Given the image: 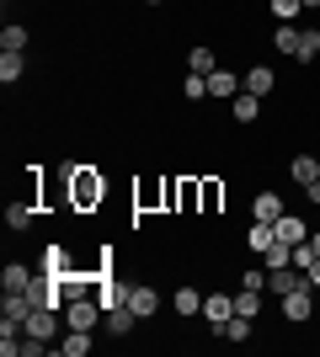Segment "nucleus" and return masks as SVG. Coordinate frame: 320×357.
Instances as JSON below:
<instances>
[{
    "mask_svg": "<svg viewBox=\"0 0 320 357\" xmlns=\"http://www.w3.org/2000/svg\"><path fill=\"white\" fill-rule=\"evenodd\" d=\"M64 176H70V208L91 213L96 203L107 197V181H102V171H91V165H64Z\"/></svg>",
    "mask_w": 320,
    "mask_h": 357,
    "instance_id": "nucleus-1",
    "label": "nucleus"
},
{
    "mask_svg": "<svg viewBox=\"0 0 320 357\" xmlns=\"http://www.w3.org/2000/svg\"><path fill=\"white\" fill-rule=\"evenodd\" d=\"M96 320H102V304L91 294H75L64 304V331H96Z\"/></svg>",
    "mask_w": 320,
    "mask_h": 357,
    "instance_id": "nucleus-2",
    "label": "nucleus"
},
{
    "mask_svg": "<svg viewBox=\"0 0 320 357\" xmlns=\"http://www.w3.org/2000/svg\"><path fill=\"white\" fill-rule=\"evenodd\" d=\"M294 288H310V272H299L294 261H289V267H273V272H267V294L283 298V294H294Z\"/></svg>",
    "mask_w": 320,
    "mask_h": 357,
    "instance_id": "nucleus-3",
    "label": "nucleus"
},
{
    "mask_svg": "<svg viewBox=\"0 0 320 357\" xmlns=\"http://www.w3.org/2000/svg\"><path fill=\"white\" fill-rule=\"evenodd\" d=\"M310 294H315V283H310V288H294V294H283V320L305 326V320H310V310H315V298H310Z\"/></svg>",
    "mask_w": 320,
    "mask_h": 357,
    "instance_id": "nucleus-4",
    "label": "nucleus"
},
{
    "mask_svg": "<svg viewBox=\"0 0 320 357\" xmlns=\"http://www.w3.org/2000/svg\"><path fill=\"white\" fill-rule=\"evenodd\" d=\"M241 91H245V80H241V75H229L224 64H219V70L208 75V96H219V102H235Z\"/></svg>",
    "mask_w": 320,
    "mask_h": 357,
    "instance_id": "nucleus-5",
    "label": "nucleus"
},
{
    "mask_svg": "<svg viewBox=\"0 0 320 357\" xmlns=\"http://www.w3.org/2000/svg\"><path fill=\"white\" fill-rule=\"evenodd\" d=\"M128 310H134L139 320H150V314L160 310V294H155L150 283H134V288H128Z\"/></svg>",
    "mask_w": 320,
    "mask_h": 357,
    "instance_id": "nucleus-6",
    "label": "nucleus"
},
{
    "mask_svg": "<svg viewBox=\"0 0 320 357\" xmlns=\"http://www.w3.org/2000/svg\"><path fill=\"white\" fill-rule=\"evenodd\" d=\"M283 213H289V208H283V197H277V192H257V197H251V219H261V224H277Z\"/></svg>",
    "mask_w": 320,
    "mask_h": 357,
    "instance_id": "nucleus-7",
    "label": "nucleus"
},
{
    "mask_svg": "<svg viewBox=\"0 0 320 357\" xmlns=\"http://www.w3.org/2000/svg\"><path fill=\"white\" fill-rule=\"evenodd\" d=\"M32 278H38V272H32L27 261H6V272H0V288H6V294H22V288H32Z\"/></svg>",
    "mask_w": 320,
    "mask_h": 357,
    "instance_id": "nucleus-8",
    "label": "nucleus"
},
{
    "mask_svg": "<svg viewBox=\"0 0 320 357\" xmlns=\"http://www.w3.org/2000/svg\"><path fill=\"white\" fill-rule=\"evenodd\" d=\"M229 314H235V298H224V294H203V320H208L213 331L224 326Z\"/></svg>",
    "mask_w": 320,
    "mask_h": 357,
    "instance_id": "nucleus-9",
    "label": "nucleus"
},
{
    "mask_svg": "<svg viewBox=\"0 0 320 357\" xmlns=\"http://www.w3.org/2000/svg\"><path fill=\"white\" fill-rule=\"evenodd\" d=\"M273 235H277V240H289V245H305V240H310V224L299 219V213H283V219L273 224Z\"/></svg>",
    "mask_w": 320,
    "mask_h": 357,
    "instance_id": "nucleus-10",
    "label": "nucleus"
},
{
    "mask_svg": "<svg viewBox=\"0 0 320 357\" xmlns=\"http://www.w3.org/2000/svg\"><path fill=\"white\" fill-rule=\"evenodd\" d=\"M134 320H139V314L128 310V304H118V310H107V314H102V326L112 331V336H134Z\"/></svg>",
    "mask_w": 320,
    "mask_h": 357,
    "instance_id": "nucleus-11",
    "label": "nucleus"
},
{
    "mask_svg": "<svg viewBox=\"0 0 320 357\" xmlns=\"http://www.w3.org/2000/svg\"><path fill=\"white\" fill-rule=\"evenodd\" d=\"M91 347H96L91 331H64V336H59V352H64V357H86Z\"/></svg>",
    "mask_w": 320,
    "mask_h": 357,
    "instance_id": "nucleus-12",
    "label": "nucleus"
},
{
    "mask_svg": "<svg viewBox=\"0 0 320 357\" xmlns=\"http://www.w3.org/2000/svg\"><path fill=\"white\" fill-rule=\"evenodd\" d=\"M171 310H176V314H182V320H187V314H203V294H198V288H176V294H171Z\"/></svg>",
    "mask_w": 320,
    "mask_h": 357,
    "instance_id": "nucleus-13",
    "label": "nucleus"
},
{
    "mask_svg": "<svg viewBox=\"0 0 320 357\" xmlns=\"http://www.w3.org/2000/svg\"><path fill=\"white\" fill-rule=\"evenodd\" d=\"M277 86V75L267 70V64H257V70H245V91H251V96H261V102H267V91Z\"/></svg>",
    "mask_w": 320,
    "mask_h": 357,
    "instance_id": "nucleus-14",
    "label": "nucleus"
},
{
    "mask_svg": "<svg viewBox=\"0 0 320 357\" xmlns=\"http://www.w3.org/2000/svg\"><path fill=\"white\" fill-rule=\"evenodd\" d=\"M43 272H54V278H75L70 251H64V245H48V251H43Z\"/></svg>",
    "mask_w": 320,
    "mask_h": 357,
    "instance_id": "nucleus-15",
    "label": "nucleus"
},
{
    "mask_svg": "<svg viewBox=\"0 0 320 357\" xmlns=\"http://www.w3.org/2000/svg\"><path fill=\"white\" fill-rule=\"evenodd\" d=\"M289 176L299 181V187H310V181H320V160H315V155H294Z\"/></svg>",
    "mask_w": 320,
    "mask_h": 357,
    "instance_id": "nucleus-16",
    "label": "nucleus"
},
{
    "mask_svg": "<svg viewBox=\"0 0 320 357\" xmlns=\"http://www.w3.org/2000/svg\"><path fill=\"white\" fill-rule=\"evenodd\" d=\"M229 112H235V123H257V112H261V96H251V91H241V96L229 102Z\"/></svg>",
    "mask_w": 320,
    "mask_h": 357,
    "instance_id": "nucleus-17",
    "label": "nucleus"
},
{
    "mask_svg": "<svg viewBox=\"0 0 320 357\" xmlns=\"http://www.w3.org/2000/svg\"><path fill=\"white\" fill-rule=\"evenodd\" d=\"M299 38H305V27H294V22H277V32H273V43L283 54H299Z\"/></svg>",
    "mask_w": 320,
    "mask_h": 357,
    "instance_id": "nucleus-18",
    "label": "nucleus"
},
{
    "mask_svg": "<svg viewBox=\"0 0 320 357\" xmlns=\"http://www.w3.org/2000/svg\"><path fill=\"white\" fill-rule=\"evenodd\" d=\"M0 304H6V314H11V320H27V314L38 310V304H32V294H27V288H22V294H6V298H0Z\"/></svg>",
    "mask_w": 320,
    "mask_h": 357,
    "instance_id": "nucleus-19",
    "label": "nucleus"
},
{
    "mask_svg": "<svg viewBox=\"0 0 320 357\" xmlns=\"http://www.w3.org/2000/svg\"><path fill=\"white\" fill-rule=\"evenodd\" d=\"M0 48H6V54H22V48H27V27H22V22H6V32H0Z\"/></svg>",
    "mask_w": 320,
    "mask_h": 357,
    "instance_id": "nucleus-20",
    "label": "nucleus"
},
{
    "mask_svg": "<svg viewBox=\"0 0 320 357\" xmlns=\"http://www.w3.org/2000/svg\"><path fill=\"white\" fill-rule=\"evenodd\" d=\"M182 96H187V102H203V96H208V75L187 70V75H182Z\"/></svg>",
    "mask_w": 320,
    "mask_h": 357,
    "instance_id": "nucleus-21",
    "label": "nucleus"
},
{
    "mask_svg": "<svg viewBox=\"0 0 320 357\" xmlns=\"http://www.w3.org/2000/svg\"><path fill=\"white\" fill-rule=\"evenodd\" d=\"M219 203H224V181L203 176V203H198V208H203V213H219Z\"/></svg>",
    "mask_w": 320,
    "mask_h": 357,
    "instance_id": "nucleus-22",
    "label": "nucleus"
},
{
    "mask_svg": "<svg viewBox=\"0 0 320 357\" xmlns=\"http://www.w3.org/2000/svg\"><path fill=\"white\" fill-rule=\"evenodd\" d=\"M187 70H198V75H213V70H219V59H213V48H192V54H187Z\"/></svg>",
    "mask_w": 320,
    "mask_h": 357,
    "instance_id": "nucleus-23",
    "label": "nucleus"
},
{
    "mask_svg": "<svg viewBox=\"0 0 320 357\" xmlns=\"http://www.w3.org/2000/svg\"><path fill=\"white\" fill-rule=\"evenodd\" d=\"M32 213H38V208H32V197H22V203H11V208H6V224H11V229H27Z\"/></svg>",
    "mask_w": 320,
    "mask_h": 357,
    "instance_id": "nucleus-24",
    "label": "nucleus"
},
{
    "mask_svg": "<svg viewBox=\"0 0 320 357\" xmlns=\"http://www.w3.org/2000/svg\"><path fill=\"white\" fill-rule=\"evenodd\" d=\"M22 80V54H6L0 48V86H16Z\"/></svg>",
    "mask_w": 320,
    "mask_h": 357,
    "instance_id": "nucleus-25",
    "label": "nucleus"
},
{
    "mask_svg": "<svg viewBox=\"0 0 320 357\" xmlns=\"http://www.w3.org/2000/svg\"><path fill=\"white\" fill-rule=\"evenodd\" d=\"M235 314H251V320L261 314V294L257 288H241V294H235Z\"/></svg>",
    "mask_w": 320,
    "mask_h": 357,
    "instance_id": "nucleus-26",
    "label": "nucleus"
},
{
    "mask_svg": "<svg viewBox=\"0 0 320 357\" xmlns=\"http://www.w3.org/2000/svg\"><path fill=\"white\" fill-rule=\"evenodd\" d=\"M315 54H320V32H315V27H305V38H299V54H294V59H299V64H310Z\"/></svg>",
    "mask_w": 320,
    "mask_h": 357,
    "instance_id": "nucleus-27",
    "label": "nucleus"
},
{
    "mask_svg": "<svg viewBox=\"0 0 320 357\" xmlns=\"http://www.w3.org/2000/svg\"><path fill=\"white\" fill-rule=\"evenodd\" d=\"M267 240H273V224H261V219H257V224H251V235H245V245L261 256V251H267Z\"/></svg>",
    "mask_w": 320,
    "mask_h": 357,
    "instance_id": "nucleus-28",
    "label": "nucleus"
},
{
    "mask_svg": "<svg viewBox=\"0 0 320 357\" xmlns=\"http://www.w3.org/2000/svg\"><path fill=\"white\" fill-rule=\"evenodd\" d=\"M267 6H273V16H277V22H294V16L305 11V0H267Z\"/></svg>",
    "mask_w": 320,
    "mask_h": 357,
    "instance_id": "nucleus-29",
    "label": "nucleus"
},
{
    "mask_svg": "<svg viewBox=\"0 0 320 357\" xmlns=\"http://www.w3.org/2000/svg\"><path fill=\"white\" fill-rule=\"evenodd\" d=\"M310 261H315V245H310V240H305V245H294V267L310 272Z\"/></svg>",
    "mask_w": 320,
    "mask_h": 357,
    "instance_id": "nucleus-30",
    "label": "nucleus"
},
{
    "mask_svg": "<svg viewBox=\"0 0 320 357\" xmlns=\"http://www.w3.org/2000/svg\"><path fill=\"white\" fill-rule=\"evenodd\" d=\"M241 288H257V294H261V288H267V272H261V267H251V272L241 278Z\"/></svg>",
    "mask_w": 320,
    "mask_h": 357,
    "instance_id": "nucleus-31",
    "label": "nucleus"
},
{
    "mask_svg": "<svg viewBox=\"0 0 320 357\" xmlns=\"http://www.w3.org/2000/svg\"><path fill=\"white\" fill-rule=\"evenodd\" d=\"M305 192H310V203H315V208H320V181H310Z\"/></svg>",
    "mask_w": 320,
    "mask_h": 357,
    "instance_id": "nucleus-32",
    "label": "nucleus"
},
{
    "mask_svg": "<svg viewBox=\"0 0 320 357\" xmlns=\"http://www.w3.org/2000/svg\"><path fill=\"white\" fill-rule=\"evenodd\" d=\"M310 283L320 288V256H315V261H310Z\"/></svg>",
    "mask_w": 320,
    "mask_h": 357,
    "instance_id": "nucleus-33",
    "label": "nucleus"
},
{
    "mask_svg": "<svg viewBox=\"0 0 320 357\" xmlns=\"http://www.w3.org/2000/svg\"><path fill=\"white\" fill-rule=\"evenodd\" d=\"M310 245H315V256H320V229H315V235H310Z\"/></svg>",
    "mask_w": 320,
    "mask_h": 357,
    "instance_id": "nucleus-34",
    "label": "nucleus"
},
{
    "mask_svg": "<svg viewBox=\"0 0 320 357\" xmlns=\"http://www.w3.org/2000/svg\"><path fill=\"white\" fill-rule=\"evenodd\" d=\"M305 11H320V0H305Z\"/></svg>",
    "mask_w": 320,
    "mask_h": 357,
    "instance_id": "nucleus-35",
    "label": "nucleus"
},
{
    "mask_svg": "<svg viewBox=\"0 0 320 357\" xmlns=\"http://www.w3.org/2000/svg\"><path fill=\"white\" fill-rule=\"evenodd\" d=\"M144 6H160V0H144Z\"/></svg>",
    "mask_w": 320,
    "mask_h": 357,
    "instance_id": "nucleus-36",
    "label": "nucleus"
}]
</instances>
